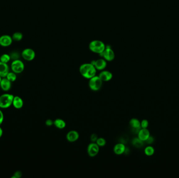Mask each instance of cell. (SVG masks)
<instances>
[{
	"label": "cell",
	"mask_w": 179,
	"mask_h": 178,
	"mask_svg": "<svg viewBox=\"0 0 179 178\" xmlns=\"http://www.w3.org/2000/svg\"><path fill=\"white\" fill-rule=\"evenodd\" d=\"M90 139H91V140L92 142H96V140L98 139V137L96 134H93L91 136Z\"/></svg>",
	"instance_id": "28"
},
{
	"label": "cell",
	"mask_w": 179,
	"mask_h": 178,
	"mask_svg": "<svg viewBox=\"0 0 179 178\" xmlns=\"http://www.w3.org/2000/svg\"><path fill=\"white\" fill-rule=\"evenodd\" d=\"M150 136V132L147 129L141 128L138 133V138L142 141L145 142Z\"/></svg>",
	"instance_id": "14"
},
{
	"label": "cell",
	"mask_w": 179,
	"mask_h": 178,
	"mask_svg": "<svg viewBox=\"0 0 179 178\" xmlns=\"http://www.w3.org/2000/svg\"><path fill=\"white\" fill-rule=\"evenodd\" d=\"M25 68L24 64L22 61L17 59L14 60L11 64L12 71L16 74H20L23 71Z\"/></svg>",
	"instance_id": "5"
},
{
	"label": "cell",
	"mask_w": 179,
	"mask_h": 178,
	"mask_svg": "<svg viewBox=\"0 0 179 178\" xmlns=\"http://www.w3.org/2000/svg\"><path fill=\"white\" fill-rule=\"evenodd\" d=\"M107 61H112L115 59V53L110 47H106L105 50L100 54Z\"/></svg>",
	"instance_id": "6"
},
{
	"label": "cell",
	"mask_w": 179,
	"mask_h": 178,
	"mask_svg": "<svg viewBox=\"0 0 179 178\" xmlns=\"http://www.w3.org/2000/svg\"><path fill=\"white\" fill-rule=\"evenodd\" d=\"M96 143L98 145L99 147H103L105 146L107 143V141L104 138H98V139L96 140Z\"/></svg>",
	"instance_id": "25"
},
{
	"label": "cell",
	"mask_w": 179,
	"mask_h": 178,
	"mask_svg": "<svg viewBox=\"0 0 179 178\" xmlns=\"http://www.w3.org/2000/svg\"><path fill=\"white\" fill-rule=\"evenodd\" d=\"M54 124V121L51 120V119H48L46 121V126H51L52 125Z\"/></svg>",
	"instance_id": "31"
},
{
	"label": "cell",
	"mask_w": 179,
	"mask_h": 178,
	"mask_svg": "<svg viewBox=\"0 0 179 178\" xmlns=\"http://www.w3.org/2000/svg\"><path fill=\"white\" fill-rule=\"evenodd\" d=\"M4 120V115L2 111L0 110V126L2 124Z\"/></svg>",
	"instance_id": "30"
},
{
	"label": "cell",
	"mask_w": 179,
	"mask_h": 178,
	"mask_svg": "<svg viewBox=\"0 0 179 178\" xmlns=\"http://www.w3.org/2000/svg\"><path fill=\"white\" fill-rule=\"evenodd\" d=\"M6 78L8 79L11 82H13V81H15L17 77H16V73H14L13 72H9V73L7 74V77H6Z\"/></svg>",
	"instance_id": "24"
},
{
	"label": "cell",
	"mask_w": 179,
	"mask_h": 178,
	"mask_svg": "<svg viewBox=\"0 0 179 178\" xmlns=\"http://www.w3.org/2000/svg\"><path fill=\"white\" fill-rule=\"evenodd\" d=\"M13 42L12 38L7 35H4L0 37V46L7 47L11 45Z\"/></svg>",
	"instance_id": "9"
},
{
	"label": "cell",
	"mask_w": 179,
	"mask_h": 178,
	"mask_svg": "<svg viewBox=\"0 0 179 178\" xmlns=\"http://www.w3.org/2000/svg\"><path fill=\"white\" fill-rule=\"evenodd\" d=\"M79 72L83 77L90 80L96 75V69L91 63H85L80 66Z\"/></svg>",
	"instance_id": "1"
},
{
	"label": "cell",
	"mask_w": 179,
	"mask_h": 178,
	"mask_svg": "<svg viewBox=\"0 0 179 178\" xmlns=\"http://www.w3.org/2000/svg\"><path fill=\"white\" fill-rule=\"evenodd\" d=\"M126 150V147L125 145L122 143H118L115 145L114 147V153L117 155H120L125 153Z\"/></svg>",
	"instance_id": "16"
},
{
	"label": "cell",
	"mask_w": 179,
	"mask_h": 178,
	"mask_svg": "<svg viewBox=\"0 0 179 178\" xmlns=\"http://www.w3.org/2000/svg\"><path fill=\"white\" fill-rule=\"evenodd\" d=\"M9 73V65L7 63H3L0 61V77L2 78L6 77Z\"/></svg>",
	"instance_id": "15"
},
{
	"label": "cell",
	"mask_w": 179,
	"mask_h": 178,
	"mask_svg": "<svg viewBox=\"0 0 179 178\" xmlns=\"http://www.w3.org/2000/svg\"><path fill=\"white\" fill-rule=\"evenodd\" d=\"M23 36L21 32H16L14 33L12 38L13 40L15 41H20L23 39Z\"/></svg>",
	"instance_id": "22"
},
{
	"label": "cell",
	"mask_w": 179,
	"mask_h": 178,
	"mask_svg": "<svg viewBox=\"0 0 179 178\" xmlns=\"http://www.w3.org/2000/svg\"><path fill=\"white\" fill-rule=\"evenodd\" d=\"M2 77H0V83H1V80H2Z\"/></svg>",
	"instance_id": "33"
},
{
	"label": "cell",
	"mask_w": 179,
	"mask_h": 178,
	"mask_svg": "<svg viewBox=\"0 0 179 178\" xmlns=\"http://www.w3.org/2000/svg\"><path fill=\"white\" fill-rule=\"evenodd\" d=\"M98 77L103 81H110L113 78V74L108 71H102L100 73Z\"/></svg>",
	"instance_id": "13"
},
{
	"label": "cell",
	"mask_w": 179,
	"mask_h": 178,
	"mask_svg": "<svg viewBox=\"0 0 179 178\" xmlns=\"http://www.w3.org/2000/svg\"><path fill=\"white\" fill-rule=\"evenodd\" d=\"M145 154L147 156H151L153 155L155 153V149L152 146H147V147H146L144 151Z\"/></svg>",
	"instance_id": "21"
},
{
	"label": "cell",
	"mask_w": 179,
	"mask_h": 178,
	"mask_svg": "<svg viewBox=\"0 0 179 178\" xmlns=\"http://www.w3.org/2000/svg\"><path fill=\"white\" fill-rule=\"evenodd\" d=\"M106 46L102 41L95 40L92 41L89 44V49L92 52L100 54L104 51Z\"/></svg>",
	"instance_id": "2"
},
{
	"label": "cell",
	"mask_w": 179,
	"mask_h": 178,
	"mask_svg": "<svg viewBox=\"0 0 179 178\" xmlns=\"http://www.w3.org/2000/svg\"><path fill=\"white\" fill-rule=\"evenodd\" d=\"M11 58L10 55L7 54H2L0 57V61L3 63H7L10 61Z\"/></svg>",
	"instance_id": "23"
},
{
	"label": "cell",
	"mask_w": 179,
	"mask_h": 178,
	"mask_svg": "<svg viewBox=\"0 0 179 178\" xmlns=\"http://www.w3.org/2000/svg\"><path fill=\"white\" fill-rule=\"evenodd\" d=\"M54 124L55 126L59 129H64L66 127V122L62 119H57L54 121Z\"/></svg>",
	"instance_id": "18"
},
{
	"label": "cell",
	"mask_w": 179,
	"mask_h": 178,
	"mask_svg": "<svg viewBox=\"0 0 179 178\" xmlns=\"http://www.w3.org/2000/svg\"><path fill=\"white\" fill-rule=\"evenodd\" d=\"M13 95L10 93H4L0 96V108L7 109L13 105Z\"/></svg>",
	"instance_id": "3"
},
{
	"label": "cell",
	"mask_w": 179,
	"mask_h": 178,
	"mask_svg": "<svg viewBox=\"0 0 179 178\" xmlns=\"http://www.w3.org/2000/svg\"><path fill=\"white\" fill-rule=\"evenodd\" d=\"M103 84V81L98 76H94L89 80V86L90 89L93 91H98L100 90Z\"/></svg>",
	"instance_id": "4"
},
{
	"label": "cell",
	"mask_w": 179,
	"mask_h": 178,
	"mask_svg": "<svg viewBox=\"0 0 179 178\" xmlns=\"http://www.w3.org/2000/svg\"><path fill=\"white\" fill-rule=\"evenodd\" d=\"M149 122L147 120L144 119L142 120V122H140V126L142 129H147L148 126Z\"/></svg>",
	"instance_id": "26"
},
{
	"label": "cell",
	"mask_w": 179,
	"mask_h": 178,
	"mask_svg": "<svg viewBox=\"0 0 179 178\" xmlns=\"http://www.w3.org/2000/svg\"><path fill=\"white\" fill-rule=\"evenodd\" d=\"M154 141H155V139H154V137L150 135L145 142H146L148 144H151L152 143H154Z\"/></svg>",
	"instance_id": "27"
},
{
	"label": "cell",
	"mask_w": 179,
	"mask_h": 178,
	"mask_svg": "<svg viewBox=\"0 0 179 178\" xmlns=\"http://www.w3.org/2000/svg\"><path fill=\"white\" fill-rule=\"evenodd\" d=\"M129 124L130 126L133 129H136V128H141L140 126V122L139 120L136 118H133L130 120L129 121Z\"/></svg>",
	"instance_id": "19"
},
{
	"label": "cell",
	"mask_w": 179,
	"mask_h": 178,
	"mask_svg": "<svg viewBox=\"0 0 179 178\" xmlns=\"http://www.w3.org/2000/svg\"><path fill=\"white\" fill-rule=\"evenodd\" d=\"M66 138L68 142H74L77 141L79 138V134L76 131L72 130L70 131L67 134Z\"/></svg>",
	"instance_id": "11"
},
{
	"label": "cell",
	"mask_w": 179,
	"mask_h": 178,
	"mask_svg": "<svg viewBox=\"0 0 179 178\" xmlns=\"http://www.w3.org/2000/svg\"><path fill=\"white\" fill-rule=\"evenodd\" d=\"M21 176H22V172H17L14 174V176H12V178H19Z\"/></svg>",
	"instance_id": "29"
},
{
	"label": "cell",
	"mask_w": 179,
	"mask_h": 178,
	"mask_svg": "<svg viewBox=\"0 0 179 178\" xmlns=\"http://www.w3.org/2000/svg\"><path fill=\"white\" fill-rule=\"evenodd\" d=\"M2 135H3V130L0 127V138L2 137Z\"/></svg>",
	"instance_id": "32"
},
{
	"label": "cell",
	"mask_w": 179,
	"mask_h": 178,
	"mask_svg": "<svg viewBox=\"0 0 179 178\" xmlns=\"http://www.w3.org/2000/svg\"><path fill=\"white\" fill-rule=\"evenodd\" d=\"M100 148L96 143L92 142L88 145L87 148L88 154L91 157H94L98 154Z\"/></svg>",
	"instance_id": "8"
},
{
	"label": "cell",
	"mask_w": 179,
	"mask_h": 178,
	"mask_svg": "<svg viewBox=\"0 0 179 178\" xmlns=\"http://www.w3.org/2000/svg\"><path fill=\"white\" fill-rule=\"evenodd\" d=\"M132 144L136 148L142 147L144 145V141H142L138 138H135L132 141Z\"/></svg>",
	"instance_id": "20"
},
{
	"label": "cell",
	"mask_w": 179,
	"mask_h": 178,
	"mask_svg": "<svg viewBox=\"0 0 179 178\" xmlns=\"http://www.w3.org/2000/svg\"><path fill=\"white\" fill-rule=\"evenodd\" d=\"M93 65L95 66L96 70L102 71L104 70L107 67V61L104 59H100L97 60H94Z\"/></svg>",
	"instance_id": "10"
},
{
	"label": "cell",
	"mask_w": 179,
	"mask_h": 178,
	"mask_svg": "<svg viewBox=\"0 0 179 178\" xmlns=\"http://www.w3.org/2000/svg\"><path fill=\"white\" fill-rule=\"evenodd\" d=\"M24 103L22 99L19 96H14L13 101V106L15 108L20 109L23 106Z\"/></svg>",
	"instance_id": "17"
},
{
	"label": "cell",
	"mask_w": 179,
	"mask_h": 178,
	"mask_svg": "<svg viewBox=\"0 0 179 178\" xmlns=\"http://www.w3.org/2000/svg\"><path fill=\"white\" fill-rule=\"evenodd\" d=\"M22 56L26 61H32L35 58V52L32 49L26 48L22 51Z\"/></svg>",
	"instance_id": "7"
},
{
	"label": "cell",
	"mask_w": 179,
	"mask_h": 178,
	"mask_svg": "<svg viewBox=\"0 0 179 178\" xmlns=\"http://www.w3.org/2000/svg\"><path fill=\"white\" fill-rule=\"evenodd\" d=\"M12 86V82L10 81L6 77L2 78L0 83V87L2 90L5 92H7L10 89Z\"/></svg>",
	"instance_id": "12"
}]
</instances>
